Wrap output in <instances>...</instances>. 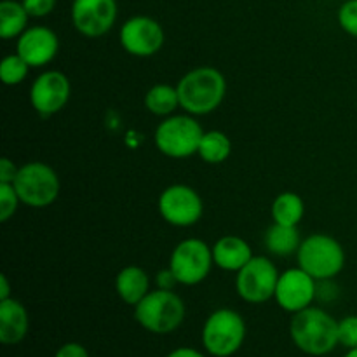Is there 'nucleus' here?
Returning <instances> with one entry per match:
<instances>
[{
    "instance_id": "1",
    "label": "nucleus",
    "mask_w": 357,
    "mask_h": 357,
    "mask_svg": "<svg viewBox=\"0 0 357 357\" xmlns=\"http://www.w3.org/2000/svg\"><path fill=\"white\" fill-rule=\"evenodd\" d=\"M181 110L194 117L213 114L227 94L225 75L215 66H197L176 84Z\"/></svg>"
},
{
    "instance_id": "2",
    "label": "nucleus",
    "mask_w": 357,
    "mask_h": 357,
    "mask_svg": "<svg viewBox=\"0 0 357 357\" xmlns=\"http://www.w3.org/2000/svg\"><path fill=\"white\" fill-rule=\"evenodd\" d=\"M289 337L303 354L321 357L335 351L338 344V321L321 307H307L293 314Z\"/></svg>"
},
{
    "instance_id": "3",
    "label": "nucleus",
    "mask_w": 357,
    "mask_h": 357,
    "mask_svg": "<svg viewBox=\"0 0 357 357\" xmlns=\"http://www.w3.org/2000/svg\"><path fill=\"white\" fill-rule=\"evenodd\" d=\"M185 302L173 289L155 288L135 307V319L153 335H169L183 324Z\"/></svg>"
},
{
    "instance_id": "4",
    "label": "nucleus",
    "mask_w": 357,
    "mask_h": 357,
    "mask_svg": "<svg viewBox=\"0 0 357 357\" xmlns=\"http://www.w3.org/2000/svg\"><path fill=\"white\" fill-rule=\"evenodd\" d=\"M345 250L335 237L328 234H310L296 251L298 267L309 272L316 281L335 279L345 267Z\"/></svg>"
},
{
    "instance_id": "5",
    "label": "nucleus",
    "mask_w": 357,
    "mask_h": 357,
    "mask_svg": "<svg viewBox=\"0 0 357 357\" xmlns=\"http://www.w3.org/2000/svg\"><path fill=\"white\" fill-rule=\"evenodd\" d=\"M204 129L190 114L164 117L153 132L157 150L169 159H188L199 150Z\"/></svg>"
},
{
    "instance_id": "6",
    "label": "nucleus",
    "mask_w": 357,
    "mask_h": 357,
    "mask_svg": "<svg viewBox=\"0 0 357 357\" xmlns=\"http://www.w3.org/2000/svg\"><path fill=\"white\" fill-rule=\"evenodd\" d=\"M202 347L213 357H232L246 340V323L234 309H218L204 321Z\"/></svg>"
},
{
    "instance_id": "7",
    "label": "nucleus",
    "mask_w": 357,
    "mask_h": 357,
    "mask_svg": "<svg viewBox=\"0 0 357 357\" xmlns=\"http://www.w3.org/2000/svg\"><path fill=\"white\" fill-rule=\"evenodd\" d=\"M13 185L20 195L21 204L33 209L51 206L59 197V190H61V181L54 167L40 160L20 166Z\"/></svg>"
},
{
    "instance_id": "8",
    "label": "nucleus",
    "mask_w": 357,
    "mask_h": 357,
    "mask_svg": "<svg viewBox=\"0 0 357 357\" xmlns=\"http://www.w3.org/2000/svg\"><path fill=\"white\" fill-rule=\"evenodd\" d=\"M167 267L173 271L181 286L201 284L209 278L211 268L215 267L211 246L197 237L183 239L171 251Z\"/></svg>"
},
{
    "instance_id": "9",
    "label": "nucleus",
    "mask_w": 357,
    "mask_h": 357,
    "mask_svg": "<svg viewBox=\"0 0 357 357\" xmlns=\"http://www.w3.org/2000/svg\"><path fill=\"white\" fill-rule=\"evenodd\" d=\"M157 208L164 222L178 229L194 227L204 215L202 197L195 188L185 183H174L164 188L157 201Z\"/></svg>"
},
{
    "instance_id": "10",
    "label": "nucleus",
    "mask_w": 357,
    "mask_h": 357,
    "mask_svg": "<svg viewBox=\"0 0 357 357\" xmlns=\"http://www.w3.org/2000/svg\"><path fill=\"white\" fill-rule=\"evenodd\" d=\"M279 275L275 264L265 257H253L236 275V291L241 300L253 305L274 298Z\"/></svg>"
},
{
    "instance_id": "11",
    "label": "nucleus",
    "mask_w": 357,
    "mask_h": 357,
    "mask_svg": "<svg viewBox=\"0 0 357 357\" xmlns=\"http://www.w3.org/2000/svg\"><path fill=\"white\" fill-rule=\"evenodd\" d=\"M119 42L135 58L155 56L166 42L162 24L150 16H132L119 30Z\"/></svg>"
},
{
    "instance_id": "12",
    "label": "nucleus",
    "mask_w": 357,
    "mask_h": 357,
    "mask_svg": "<svg viewBox=\"0 0 357 357\" xmlns=\"http://www.w3.org/2000/svg\"><path fill=\"white\" fill-rule=\"evenodd\" d=\"M72 96L70 79L59 70H45L31 82L30 103L40 117H51L68 105Z\"/></svg>"
},
{
    "instance_id": "13",
    "label": "nucleus",
    "mask_w": 357,
    "mask_h": 357,
    "mask_svg": "<svg viewBox=\"0 0 357 357\" xmlns=\"http://www.w3.org/2000/svg\"><path fill=\"white\" fill-rule=\"evenodd\" d=\"M117 14V0H73L70 9L73 28L87 38L107 35L114 28Z\"/></svg>"
},
{
    "instance_id": "14",
    "label": "nucleus",
    "mask_w": 357,
    "mask_h": 357,
    "mask_svg": "<svg viewBox=\"0 0 357 357\" xmlns=\"http://www.w3.org/2000/svg\"><path fill=\"white\" fill-rule=\"evenodd\" d=\"M317 298V281L303 271L302 267H293L281 272L275 286L274 300L284 312L296 314L307 309Z\"/></svg>"
},
{
    "instance_id": "15",
    "label": "nucleus",
    "mask_w": 357,
    "mask_h": 357,
    "mask_svg": "<svg viewBox=\"0 0 357 357\" xmlns=\"http://www.w3.org/2000/svg\"><path fill=\"white\" fill-rule=\"evenodd\" d=\"M59 38L49 26H28L16 38V52L30 65V68H40L49 65L58 56Z\"/></svg>"
},
{
    "instance_id": "16",
    "label": "nucleus",
    "mask_w": 357,
    "mask_h": 357,
    "mask_svg": "<svg viewBox=\"0 0 357 357\" xmlns=\"http://www.w3.org/2000/svg\"><path fill=\"white\" fill-rule=\"evenodd\" d=\"M30 328L28 310L20 300H0V342L3 345H17L24 340Z\"/></svg>"
},
{
    "instance_id": "17",
    "label": "nucleus",
    "mask_w": 357,
    "mask_h": 357,
    "mask_svg": "<svg viewBox=\"0 0 357 357\" xmlns=\"http://www.w3.org/2000/svg\"><path fill=\"white\" fill-rule=\"evenodd\" d=\"M215 267L225 272H239L255 257L250 244L239 236H223L211 246Z\"/></svg>"
},
{
    "instance_id": "18",
    "label": "nucleus",
    "mask_w": 357,
    "mask_h": 357,
    "mask_svg": "<svg viewBox=\"0 0 357 357\" xmlns=\"http://www.w3.org/2000/svg\"><path fill=\"white\" fill-rule=\"evenodd\" d=\"M115 291L126 305L136 307L152 289L150 278L145 268L138 265H128L115 278Z\"/></svg>"
},
{
    "instance_id": "19",
    "label": "nucleus",
    "mask_w": 357,
    "mask_h": 357,
    "mask_svg": "<svg viewBox=\"0 0 357 357\" xmlns=\"http://www.w3.org/2000/svg\"><path fill=\"white\" fill-rule=\"evenodd\" d=\"M302 241L303 239L300 237L298 227L281 225V223L274 222L268 227L264 237L265 248L274 257H291V255H296Z\"/></svg>"
},
{
    "instance_id": "20",
    "label": "nucleus",
    "mask_w": 357,
    "mask_h": 357,
    "mask_svg": "<svg viewBox=\"0 0 357 357\" xmlns=\"http://www.w3.org/2000/svg\"><path fill=\"white\" fill-rule=\"evenodd\" d=\"M271 215L274 223L298 227L305 216V202L295 192H281L272 202Z\"/></svg>"
},
{
    "instance_id": "21",
    "label": "nucleus",
    "mask_w": 357,
    "mask_h": 357,
    "mask_svg": "<svg viewBox=\"0 0 357 357\" xmlns=\"http://www.w3.org/2000/svg\"><path fill=\"white\" fill-rule=\"evenodd\" d=\"M145 108L157 117H169L180 107L176 86L169 84H155L145 94Z\"/></svg>"
},
{
    "instance_id": "22",
    "label": "nucleus",
    "mask_w": 357,
    "mask_h": 357,
    "mask_svg": "<svg viewBox=\"0 0 357 357\" xmlns=\"http://www.w3.org/2000/svg\"><path fill=\"white\" fill-rule=\"evenodd\" d=\"M26 9L16 0H2L0 2V37L3 40L17 38L28 28Z\"/></svg>"
},
{
    "instance_id": "23",
    "label": "nucleus",
    "mask_w": 357,
    "mask_h": 357,
    "mask_svg": "<svg viewBox=\"0 0 357 357\" xmlns=\"http://www.w3.org/2000/svg\"><path fill=\"white\" fill-rule=\"evenodd\" d=\"M232 153V142L229 136L218 129H211V131H204L201 143H199L197 155L206 164H223Z\"/></svg>"
},
{
    "instance_id": "24",
    "label": "nucleus",
    "mask_w": 357,
    "mask_h": 357,
    "mask_svg": "<svg viewBox=\"0 0 357 357\" xmlns=\"http://www.w3.org/2000/svg\"><path fill=\"white\" fill-rule=\"evenodd\" d=\"M28 72H30V65L17 52L7 54L0 63V79L9 87L23 84L26 80Z\"/></svg>"
},
{
    "instance_id": "25",
    "label": "nucleus",
    "mask_w": 357,
    "mask_h": 357,
    "mask_svg": "<svg viewBox=\"0 0 357 357\" xmlns=\"http://www.w3.org/2000/svg\"><path fill=\"white\" fill-rule=\"evenodd\" d=\"M21 199L13 183H0V222L6 223L16 215Z\"/></svg>"
},
{
    "instance_id": "26",
    "label": "nucleus",
    "mask_w": 357,
    "mask_h": 357,
    "mask_svg": "<svg viewBox=\"0 0 357 357\" xmlns=\"http://www.w3.org/2000/svg\"><path fill=\"white\" fill-rule=\"evenodd\" d=\"M337 20L345 33L357 38V0H345L338 9Z\"/></svg>"
},
{
    "instance_id": "27",
    "label": "nucleus",
    "mask_w": 357,
    "mask_h": 357,
    "mask_svg": "<svg viewBox=\"0 0 357 357\" xmlns=\"http://www.w3.org/2000/svg\"><path fill=\"white\" fill-rule=\"evenodd\" d=\"M338 344L347 351L357 347V316H345L338 321Z\"/></svg>"
},
{
    "instance_id": "28",
    "label": "nucleus",
    "mask_w": 357,
    "mask_h": 357,
    "mask_svg": "<svg viewBox=\"0 0 357 357\" xmlns=\"http://www.w3.org/2000/svg\"><path fill=\"white\" fill-rule=\"evenodd\" d=\"M30 17H45L56 9L58 0H21Z\"/></svg>"
},
{
    "instance_id": "29",
    "label": "nucleus",
    "mask_w": 357,
    "mask_h": 357,
    "mask_svg": "<svg viewBox=\"0 0 357 357\" xmlns=\"http://www.w3.org/2000/svg\"><path fill=\"white\" fill-rule=\"evenodd\" d=\"M20 167L7 157L0 159V183H14Z\"/></svg>"
},
{
    "instance_id": "30",
    "label": "nucleus",
    "mask_w": 357,
    "mask_h": 357,
    "mask_svg": "<svg viewBox=\"0 0 357 357\" xmlns=\"http://www.w3.org/2000/svg\"><path fill=\"white\" fill-rule=\"evenodd\" d=\"M54 357H89V352L84 347L82 344H77V342H68V344L61 345L56 352Z\"/></svg>"
},
{
    "instance_id": "31",
    "label": "nucleus",
    "mask_w": 357,
    "mask_h": 357,
    "mask_svg": "<svg viewBox=\"0 0 357 357\" xmlns=\"http://www.w3.org/2000/svg\"><path fill=\"white\" fill-rule=\"evenodd\" d=\"M155 284H157V288H160V289H174V286H178L180 282H178L176 275L173 274V271L167 267V268H162V271L157 272Z\"/></svg>"
},
{
    "instance_id": "32",
    "label": "nucleus",
    "mask_w": 357,
    "mask_h": 357,
    "mask_svg": "<svg viewBox=\"0 0 357 357\" xmlns=\"http://www.w3.org/2000/svg\"><path fill=\"white\" fill-rule=\"evenodd\" d=\"M166 357H206V354H202L201 351L194 347H178L171 351Z\"/></svg>"
},
{
    "instance_id": "33",
    "label": "nucleus",
    "mask_w": 357,
    "mask_h": 357,
    "mask_svg": "<svg viewBox=\"0 0 357 357\" xmlns=\"http://www.w3.org/2000/svg\"><path fill=\"white\" fill-rule=\"evenodd\" d=\"M10 298V284L6 274L0 275V300Z\"/></svg>"
},
{
    "instance_id": "34",
    "label": "nucleus",
    "mask_w": 357,
    "mask_h": 357,
    "mask_svg": "<svg viewBox=\"0 0 357 357\" xmlns=\"http://www.w3.org/2000/svg\"><path fill=\"white\" fill-rule=\"evenodd\" d=\"M344 357H357V347L356 349H349L347 354H345Z\"/></svg>"
}]
</instances>
